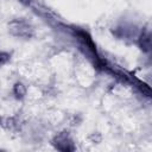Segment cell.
Here are the masks:
<instances>
[{
    "mask_svg": "<svg viewBox=\"0 0 152 152\" xmlns=\"http://www.w3.org/2000/svg\"><path fill=\"white\" fill-rule=\"evenodd\" d=\"M8 31L13 36H15L18 38H25V39L30 38L33 33L32 26L23 19H15V20L11 21L8 25Z\"/></svg>",
    "mask_w": 152,
    "mask_h": 152,
    "instance_id": "cell-1",
    "label": "cell"
},
{
    "mask_svg": "<svg viewBox=\"0 0 152 152\" xmlns=\"http://www.w3.org/2000/svg\"><path fill=\"white\" fill-rule=\"evenodd\" d=\"M53 145L57 150H61V151H72L74 150L72 141L65 133H61V134L56 135L53 139Z\"/></svg>",
    "mask_w": 152,
    "mask_h": 152,
    "instance_id": "cell-2",
    "label": "cell"
},
{
    "mask_svg": "<svg viewBox=\"0 0 152 152\" xmlns=\"http://www.w3.org/2000/svg\"><path fill=\"white\" fill-rule=\"evenodd\" d=\"M140 46H141V49L142 50H145V51H148V49H150V34L148 33H146V34H141V37H140Z\"/></svg>",
    "mask_w": 152,
    "mask_h": 152,
    "instance_id": "cell-3",
    "label": "cell"
},
{
    "mask_svg": "<svg viewBox=\"0 0 152 152\" xmlns=\"http://www.w3.org/2000/svg\"><path fill=\"white\" fill-rule=\"evenodd\" d=\"M13 91H14V94H15L17 97H23V96L25 95V93H26V89H25V87H24L21 83H17V84L14 86Z\"/></svg>",
    "mask_w": 152,
    "mask_h": 152,
    "instance_id": "cell-4",
    "label": "cell"
},
{
    "mask_svg": "<svg viewBox=\"0 0 152 152\" xmlns=\"http://www.w3.org/2000/svg\"><path fill=\"white\" fill-rule=\"evenodd\" d=\"M11 58V55L7 52H0V65L6 64Z\"/></svg>",
    "mask_w": 152,
    "mask_h": 152,
    "instance_id": "cell-5",
    "label": "cell"
}]
</instances>
